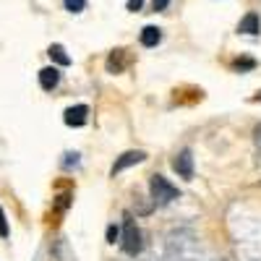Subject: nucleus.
Wrapping results in <instances>:
<instances>
[{"label":"nucleus","mask_w":261,"mask_h":261,"mask_svg":"<svg viewBox=\"0 0 261 261\" xmlns=\"http://www.w3.org/2000/svg\"><path fill=\"white\" fill-rule=\"evenodd\" d=\"M170 6V0H151V8H154V11H165Z\"/></svg>","instance_id":"f3484780"},{"label":"nucleus","mask_w":261,"mask_h":261,"mask_svg":"<svg viewBox=\"0 0 261 261\" xmlns=\"http://www.w3.org/2000/svg\"><path fill=\"white\" fill-rule=\"evenodd\" d=\"M258 99H261V94H258Z\"/></svg>","instance_id":"6ab92c4d"},{"label":"nucleus","mask_w":261,"mask_h":261,"mask_svg":"<svg viewBox=\"0 0 261 261\" xmlns=\"http://www.w3.org/2000/svg\"><path fill=\"white\" fill-rule=\"evenodd\" d=\"M86 118H89V107H86V105L68 107V110H65V115H63L65 125H71V128H81V125H86Z\"/></svg>","instance_id":"39448f33"},{"label":"nucleus","mask_w":261,"mask_h":261,"mask_svg":"<svg viewBox=\"0 0 261 261\" xmlns=\"http://www.w3.org/2000/svg\"><path fill=\"white\" fill-rule=\"evenodd\" d=\"M172 170H175L180 178H186V180L193 178V157H191V151H188V149H183L180 154L172 160Z\"/></svg>","instance_id":"20e7f679"},{"label":"nucleus","mask_w":261,"mask_h":261,"mask_svg":"<svg viewBox=\"0 0 261 261\" xmlns=\"http://www.w3.org/2000/svg\"><path fill=\"white\" fill-rule=\"evenodd\" d=\"M253 65H256V63L248 60V58H246V60H235V68H238V71H248V68H253Z\"/></svg>","instance_id":"2eb2a0df"},{"label":"nucleus","mask_w":261,"mask_h":261,"mask_svg":"<svg viewBox=\"0 0 261 261\" xmlns=\"http://www.w3.org/2000/svg\"><path fill=\"white\" fill-rule=\"evenodd\" d=\"M55 256H58V261H76V256H73L71 246L65 243V241H60V243L55 246Z\"/></svg>","instance_id":"9b49d317"},{"label":"nucleus","mask_w":261,"mask_h":261,"mask_svg":"<svg viewBox=\"0 0 261 261\" xmlns=\"http://www.w3.org/2000/svg\"><path fill=\"white\" fill-rule=\"evenodd\" d=\"M120 248H123L128 256H136V253H141V248H144V243H141V230L136 227V222H134V217H130V214H125V220H123Z\"/></svg>","instance_id":"f257e3e1"},{"label":"nucleus","mask_w":261,"mask_h":261,"mask_svg":"<svg viewBox=\"0 0 261 261\" xmlns=\"http://www.w3.org/2000/svg\"><path fill=\"white\" fill-rule=\"evenodd\" d=\"M146 160V154L141 149H136V151H125V154H120L118 160H115V165H113V175H118V172H123V170H128V167H134V165H139V162H144Z\"/></svg>","instance_id":"7ed1b4c3"},{"label":"nucleus","mask_w":261,"mask_h":261,"mask_svg":"<svg viewBox=\"0 0 261 261\" xmlns=\"http://www.w3.org/2000/svg\"><path fill=\"white\" fill-rule=\"evenodd\" d=\"M125 68V50H113L107 58V71L110 73H120Z\"/></svg>","instance_id":"1a4fd4ad"},{"label":"nucleus","mask_w":261,"mask_h":261,"mask_svg":"<svg viewBox=\"0 0 261 261\" xmlns=\"http://www.w3.org/2000/svg\"><path fill=\"white\" fill-rule=\"evenodd\" d=\"M58 84H60V71L55 68V65H47V68L39 71V86L45 92H53Z\"/></svg>","instance_id":"423d86ee"},{"label":"nucleus","mask_w":261,"mask_h":261,"mask_svg":"<svg viewBox=\"0 0 261 261\" xmlns=\"http://www.w3.org/2000/svg\"><path fill=\"white\" fill-rule=\"evenodd\" d=\"M141 6H144V0H128V3H125V8H128V11H134V13L141 11Z\"/></svg>","instance_id":"dca6fc26"},{"label":"nucleus","mask_w":261,"mask_h":261,"mask_svg":"<svg viewBox=\"0 0 261 261\" xmlns=\"http://www.w3.org/2000/svg\"><path fill=\"white\" fill-rule=\"evenodd\" d=\"M149 191H151V196H154V204H170L172 199H178V188L172 186L167 178H162V175H151V180H149Z\"/></svg>","instance_id":"f03ea898"},{"label":"nucleus","mask_w":261,"mask_h":261,"mask_svg":"<svg viewBox=\"0 0 261 261\" xmlns=\"http://www.w3.org/2000/svg\"><path fill=\"white\" fill-rule=\"evenodd\" d=\"M238 32H243V34H258L261 32V21H258V13H246L243 18H241V24H238Z\"/></svg>","instance_id":"0eeeda50"},{"label":"nucleus","mask_w":261,"mask_h":261,"mask_svg":"<svg viewBox=\"0 0 261 261\" xmlns=\"http://www.w3.org/2000/svg\"><path fill=\"white\" fill-rule=\"evenodd\" d=\"M253 136H256V146H258V151H261V125L256 128V134H253Z\"/></svg>","instance_id":"a211bd4d"},{"label":"nucleus","mask_w":261,"mask_h":261,"mask_svg":"<svg viewBox=\"0 0 261 261\" xmlns=\"http://www.w3.org/2000/svg\"><path fill=\"white\" fill-rule=\"evenodd\" d=\"M162 42V29H157V27H144V32H141V45L144 47H157Z\"/></svg>","instance_id":"6e6552de"},{"label":"nucleus","mask_w":261,"mask_h":261,"mask_svg":"<svg viewBox=\"0 0 261 261\" xmlns=\"http://www.w3.org/2000/svg\"><path fill=\"white\" fill-rule=\"evenodd\" d=\"M63 6H65V11H71V13H81L86 8V0H63Z\"/></svg>","instance_id":"f8f14e48"},{"label":"nucleus","mask_w":261,"mask_h":261,"mask_svg":"<svg viewBox=\"0 0 261 261\" xmlns=\"http://www.w3.org/2000/svg\"><path fill=\"white\" fill-rule=\"evenodd\" d=\"M8 222H6V212L3 209H0V238H8Z\"/></svg>","instance_id":"4468645a"},{"label":"nucleus","mask_w":261,"mask_h":261,"mask_svg":"<svg viewBox=\"0 0 261 261\" xmlns=\"http://www.w3.org/2000/svg\"><path fill=\"white\" fill-rule=\"evenodd\" d=\"M115 241H120V230L115 225H110L107 227V243H115Z\"/></svg>","instance_id":"ddd939ff"},{"label":"nucleus","mask_w":261,"mask_h":261,"mask_svg":"<svg viewBox=\"0 0 261 261\" xmlns=\"http://www.w3.org/2000/svg\"><path fill=\"white\" fill-rule=\"evenodd\" d=\"M47 55H50L58 65H71V58H68V53H65V47H63V45H50Z\"/></svg>","instance_id":"9d476101"}]
</instances>
